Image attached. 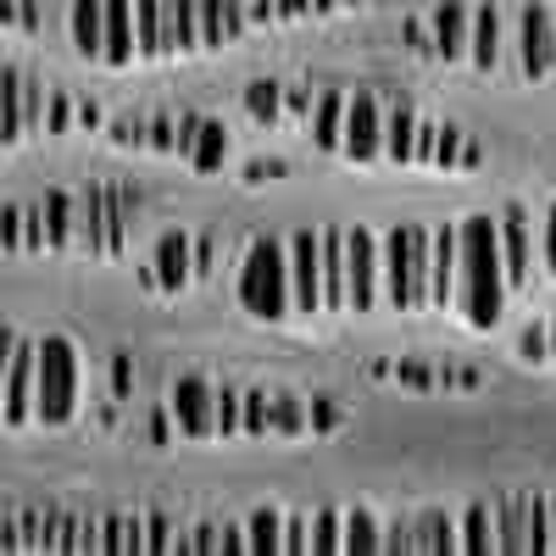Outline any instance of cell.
<instances>
[{
  "label": "cell",
  "instance_id": "obj_1",
  "mask_svg": "<svg viewBox=\"0 0 556 556\" xmlns=\"http://www.w3.org/2000/svg\"><path fill=\"white\" fill-rule=\"evenodd\" d=\"M506 267H501V235L490 217H468L456 228V312L468 329H495L506 312Z\"/></svg>",
  "mask_w": 556,
  "mask_h": 556
},
{
  "label": "cell",
  "instance_id": "obj_2",
  "mask_svg": "<svg viewBox=\"0 0 556 556\" xmlns=\"http://www.w3.org/2000/svg\"><path fill=\"white\" fill-rule=\"evenodd\" d=\"M384 262V306L395 312H424L429 306V228L401 223L379 245Z\"/></svg>",
  "mask_w": 556,
  "mask_h": 556
},
{
  "label": "cell",
  "instance_id": "obj_3",
  "mask_svg": "<svg viewBox=\"0 0 556 556\" xmlns=\"http://www.w3.org/2000/svg\"><path fill=\"white\" fill-rule=\"evenodd\" d=\"M78 412V351L73 340L51 334L39 340V374H34V424H73Z\"/></svg>",
  "mask_w": 556,
  "mask_h": 556
},
{
  "label": "cell",
  "instance_id": "obj_4",
  "mask_svg": "<svg viewBox=\"0 0 556 556\" xmlns=\"http://www.w3.org/2000/svg\"><path fill=\"white\" fill-rule=\"evenodd\" d=\"M240 306L256 323H278L290 312V251H278L273 240H256L245 267H240Z\"/></svg>",
  "mask_w": 556,
  "mask_h": 556
},
{
  "label": "cell",
  "instance_id": "obj_5",
  "mask_svg": "<svg viewBox=\"0 0 556 556\" xmlns=\"http://www.w3.org/2000/svg\"><path fill=\"white\" fill-rule=\"evenodd\" d=\"M384 301V262L367 228H345V312H374Z\"/></svg>",
  "mask_w": 556,
  "mask_h": 556
},
{
  "label": "cell",
  "instance_id": "obj_6",
  "mask_svg": "<svg viewBox=\"0 0 556 556\" xmlns=\"http://www.w3.org/2000/svg\"><path fill=\"white\" fill-rule=\"evenodd\" d=\"M340 151H345L356 167H367V162H379V156H384V112H379V101L367 96V89H356L351 106H345Z\"/></svg>",
  "mask_w": 556,
  "mask_h": 556
},
{
  "label": "cell",
  "instance_id": "obj_7",
  "mask_svg": "<svg viewBox=\"0 0 556 556\" xmlns=\"http://www.w3.org/2000/svg\"><path fill=\"white\" fill-rule=\"evenodd\" d=\"M34 374H39V340H17L7 384H0V424H34Z\"/></svg>",
  "mask_w": 556,
  "mask_h": 556
},
{
  "label": "cell",
  "instance_id": "obj_8",
  "mask_svg": "<svg viewBox=\"0 0 556 556\" xmlns=\"http://www.w3.org/2000/svg\"><path fill=\"white\" fill-rule=\"evenodd\" d=\"M290 312L317 317L323 312V256H317V235H295L290 240Z\"/></svg>",
  "mask_w": 556,
  "mask_h": 556
},
{
  "label": "cell",
  "instance_id": "obj_9",
  "mask_svg": "<svg viewBox=\"0 0 556 556\" xmlns=\"http://www.w3.org/2000/svg\"><path fill=\"white\" fill-rule=\"evenodd\" d=\"M173 417L184 440H217V390L206 379H178L173 384Z\"/></svg>",
  "mask_w": 556,
  "mask_h": 556
},
{
  "label": "cell",
  "instance_id": "obj_10",
  "mask_svg": "<svg viewBox=\"0 0 556 556\" xmlns=\"http://www.w3.org/2000/svg\"><path fill=\"white\" fill-rule=\"evenodd\" d=\"M495 235H501L506 290H529V278H534V240H529V217H523V206H506V217L495 223Z\"/></svg>",
  "mask_w": 556,
  "mask_h": 556
},
{
  "label": "cell",
  "instance_id": "obj_11",
  "mask_svg": "<svg viewBox=\"0 0 556 556\" xmlns=\"http://www.w3.org/2000/svg\"><path fill=\"white\" fill-rule=\"evenodd\" d=\"M518 56L529 78H545L556 67V28H551V7H523L518 17Z\"/></svg>",
  "mask_w": 556,
  "mask_h": 556
},
{
  "label": "cell",
  "instance_id": "obj_12",
  "mask_svg": "<svg viewBox=\"0 0 556 556\" xmlns=\"http://www.w3.org/2000/svg\"><path fill=\"white\" fill-rule=\"evenodd\" d=\"M101 62L106 67L139 62V51H134V0H101Z\"/></svg>",
  "mask_w": 556,
  "mask_h": 556
},
{
  "label": "cell",
  "instance_id": "obj_13",
  "mask_svg": "<svg viewBox=\"0 0 556 556\" xmlns=\"http://www.w3.org/2000/svg\"><path fill=\"white\" fill-rule=\"evenodd\" d=\"M456 301V228L429 235V306H451Z\"/></svg>",
  "mask_w": 556,
  "mask_h": 556
},
{
  "label": "cell",
  "instance_id": "obj_14",
  "mask_svg": "<svg viewBox=\"0 0 556 556\" xmlns=\"http://www.w3.org/2000/svg\"><path fill=\"white\" fill-rule=\"evenodd\" d=\"M162 45H167V56L201 51V7L195 0H162Z\"/></svg>",
  "mask_w": 556,
  "mask_h": 556
},
{
  "label": "cell",
  "instance_id": "obj_15",
  "mask_svg": "<svg viewBox=\"0 0 556 556\" xmlns=\"http://www.w3.org/2000/svg\"><path fill=\"white\" fill-rule=\"evenodd\" d=\"M317 256H323V312H345V228H323Z\"/></svg>",
  "mask_w": 556,
  "mask_h": 556
},
{
  "label": "cell",
  "instance_id": "obj_16",
  "mask_svg": "<svg viewBox=\"0 0 556 556\" xmlns=\"http://www.w3.org/2000/svg\"><path fill=\"white\" fill-rule=\"evenodd\" d=\"M190 235H162V245H156V267H151V285L156 290H167V295H178L184 285H190Z\"/></svg>",
  "mask_w": 556,
  "mask_h": 556
},
{
  "label": "cell",
  "instance_id": "obj_17",
  "mask_svg": "<svg viewBox=\"0 0 556 556\" xmlns=\"http://www.w3.org/2000/svg\"><path fill=\"white\" fill-rule=\"evenodd\" d=\"M345 106H351L345 89H323V96L312 101V146H317V151H340V134H345Z\"/></svg>",
  "mask_w": 556,
  "mask_h": 556
},
{
  "label": "cell",
  "instance_id": "obj_18",
  "mask_svg": "<svg viewBox=\"0 0 556 556\" xmlns=\"http://www.w3.org/2000/svg\"><path fill=\"white\" fill-rule=\"evenodd\" d=\"M468 28H473V12L462 7V0H445V7L434 12V51H440L445 62L468 56Z\"/></svg>",
  "mask_w": 556,
  "mask_h": 556
},
{
  "label": "cell",
  "instance_id": "obj_19",
  "mask_svg": "<svg viewBox=\"0 0 556 556\" xmlns=\"http://www.w3.org/2000/svg\"><path fill=\"white\" fill-rule=\"evenodd\" d=\"M523 501H529V495H501V501H495V551H506V556H523V551H529Z\"/></svg>",
  "mask_w": 556,
  "mask_h": 556
},
{
  "label": "cell",
  "instance_id": "obj_20",
  "mask_svg": "<svg viewBox=\"0 0 556 556\" xmlns=\"http://www.w3.org/2000/svg\"><path fill=\"white\" fill-rule=\"evenodd\" d=\"M223 156H228V128H223L217 117H201V128H195V139H190V151H184V162H190L201 178H212V173L223 167Z\"/></svg>",
  "mask_w": 556,
  "mask_h": 556
},
{
  "label": "cell",
  "instance_id": "obj_21",
  "mask_svg": "<svg viewBox=\"0 0 556 556\" xmlns=\"http://www.w3.org/2000/svg\"><path fill=\"white\" fill-rule=\"evenodd\" d=\"M468 56H473L484 73H495V67H501V12H495V7H479V12H473V28H468Z\"/></svg>",
  "mask_w": 556,
  "mask_h": 556
},
{
  "label": "cell",
  "instance_id": "obj_22",
  "mask_svg": "<svg viewBox=\"0 0 556 556\" xmlns=\"http://www.w3.org/2000/svg\"><path fill=\"white\" fill-rule=\"evenodd\" d=\"M456 551H462V556H490V551H495V513H490L484 501L462 513V523H456Z\"/></svg>",
  "mask_w": 556,
  "mask_h": 556
},
{
  "label": "cell",
  "instance_id": "obj_23",
  "mask_svg": "<svg viewBox=\"0 0 556 556\" xmlns=\"http://www.w3.org/2000/svg\"><path fill=\"white\" fill-rule=\"evenodd\" d=\"M340 551L345 556H379L384 551L379 518L374 513H340Z\"/></svg>",
  "mask_w": 556,
  "mask_h": 556
},
{
  "label": "cell",
  "instance_id": "obj_24",
  "mask_svg": "<svg viewBox=\"0 0 556 556\" xmlns=\"http://www.w3.org/2000/svg\"><path fill=\"white\" fill-rule=\"evenodd\" d=\"M134 51H139V62L167 56V45H162V0H134Z\"/></svg>",
  "mask_w": 556,
  "mask_h": 556
},
{
  "label": "cell",
  "instance_id": "obj_25",
  "mask_svg": "<svg viewBox=\"0 0 556 556\" xmlns=\"http://www.w3.org/2000/svg\"><path fill=\"white\" fill-rule=\"evenodd\" d=\"M23 139V73H0V151Z\"/></svg>",
  "mask_w": 556,
  "mask_h": 556
},
{
  "label": "cell",
  "instance_id": "obj_26",
  "mask_svg": "<svg viewBox=\"0 0 556 556\" xmlns=\"http://www.w3.org/2000/svg\"><path fill=\"white\" fill-rule=\"evenodd\" d=\"M39 212H45V245H51V251H67V245H73V217H78V201H73V195H62V190H51Z\"/></svg>",
  "mask_w": 556,
  "mask_h": 556
},
{
  "label": "cell",
  "instance_id": "obj_27",
  "mask_svg": "<svg viewBox=\"0 0 556 556\" xmlns=\"http://www.w3.org/2000/svg\"><path fill=\"white\" fill-rule=\"evenodd\" d=\"M73 51L101 62V0H73Z\"/></svg>",
  "mask_w": 556,
  "mask_h": 556
},
{
  "label": "cell",
  "instance_id": "obj_28",
  "mask_svg": "<svg viewBox=\"0 0 556 556\" xmlns=\"http://www.w3.org/2000/svg\"><path fill=\"white\" fill-rule=\"evenodd\" d=\"M101 556H146V523L139 518H101Z\"/></svg>",
  "mask_w": 556,
  "mask_h": 556
},
{
  "label": "cell",
  "instance_id": "obj_29",
  "mask_svg": "<svg viewBox=\"0 0 556 556\" xmlns=\"http://www.w3.org/2000/svg\"><path fill=\"white\" fill-rule=\"evenodd\" d=\"M412 151H417V117H412L406 106H395V112L384 117V156H390L395 167H412Z\"/></svg>",
  "mask_w": 556,
  "mask_h": 556
},
{
  "label": "cell",
  "instance_id": "obj_30",
  "mask_svg": "<svg viewBox=\"0 0 556 556\" xmlns=\"http://www.w3.org/2000/svg\"><path fill=\"white\" fill-rule=\"evenodd\" d=\"M245 540H251V556H285V518L262 506V513L245 518Z\"/></svg>",
  "mask_w": 556,
  "mask_h": 556
},
{
  "label": "cell",
  "instance_id": "obj_31",
  "mask_svg": "<svg viewBox=\"0 0 556 556\" xmlns=\"http://www.w3.org/2000/svg\"><path fill=\"white\" fill-rule=\"evenodd\" d=\"M106 201V256H117L128 245V217H134V195L128 190H101Z\"/></svg>",
  "mask_w": 556,
  "mask_h": 556
},
{
  "label": "cell",
  "instance_id": "obj_32",
  "mask_svg": "<svg viewBox=\"0 0 556 556\" xmlns=\"http://www.w3.org/2000/svg\"><path fill=\"white\" fill-rule=\"evenodd\" d=\"M245 112L256 123H278V117H285V84H278V78H256L245 89Z\"/></svg>",
  "mask_w": 556,
  "mask_h": 556
},
{
  "label": "cell",
  "instance_id": "obj_33",
  "mask_svg": "<svg viewBox=\"0 0 556 556\" xmlns=\"http://www.w3.org/2000/svg\"><path fill=\"white\" fill-rule=\"evenodd\" d=\"M417 551H434V556H451L456 551V523L429 513V518H417Z\"/></svg>",
  "mask_w": 556,
  "mask_h": 556
},
{
  "label": "cell",
  "instance_id": "obj_34",
  "mask_svg": "<svg viewBox=\"0 0 556 556\" xmlns=\"http://www.w3.org/2000/svg\"><path fill=\"white\" fill-rule=\"evenodd\" d=\"M462 151H468V139H462V128H456V123H440L434 162H429V167H440V173H462Z\"/></svg>",
  "mask_w": 556,
  "mask_h": 556
},
{
  "label": "cell",
  "instance_id": "obj_35",
  "mask_svg": "<svg viewBox=\"0 0 556 556\" xmlns=\"http://www.w3.org/2000/svg\"><path fill=\"white\" fill-rule=\"evenodd\" d=\"M201 7V51H223L228 34H223V0H195Z\"/></svg>",
  "mask_w": 556,
  "mask_h": 556
},
{
  "label": "cell",
  "instance_id": "obj_36",
  "mask_svg": "<svg viewBox=\"0 0 556 556\" xmlns=\"http://www.w3.org/2000/svg\"><path fill=\"white\" fill-rule=\"evenodd\" d=\"M306 429V412L295 401H267V434H301Z\"/></svg>",
  "mask_w": 556,
  "mask_h": 556
},
{
  "label": "cell",
  "instance_id": "obj_37",
  "mask_svg": "<svg viewBox=\"0 0 556 556\" xmlns=\"http://www.w3.org/2000/svg\"><path fill=\"white\" fill-rule=\"evenodd\" d=\"M312 556H340V513L312 518Z\"/></svg>",
  "mask_w": 556,
  "mask_h": 556
},
{
  "label": "cell",
  "instance_id": "obj_38",
  "mask_svg": "<svg viewBox=\"0 0 556 556\" xmlns=\"http://www.w3.org/2000/svg\"><path fill=\"white\" fill-rule=\"evenodd\" d=\"M146 523V556H167L173 545H178V534H173V518L167 513H151V518H139Z\"/></svg>",
  "mask_w": 556,
  "mask_h": 556
},
{
  "label": "cell",
  "instance_id": "obj_39",
  "mask_svg": "<svg viewBox=\"0 0 556 556\" xmlns=\"http://www.w3.org/2000/svg\"><path fill=\"white\" fill-rule=\"evenodd\" d=\"M523 518H529V551H534V556H551V534H545V495H529V501H523Z\"/></svg>",
  "mask_w": 556,
  "mask_h": 556
},
{
  "label": "cell",
  "instance_id": "obj_40",
  "mask_svg": "<svg viewBox=\"0 0 556 556\" xmlns=\"http://www.w3.org/2000/svg\"><path fill=\"white\" fill-rule=\"evenodd\" d=\"M240 434H267V395L262 390L240 395Z\"/></svg>",
  "mask_w": 556,
  "mask_h": 556
},
{
  "label": "cell",
  "instance_id": "obj_41",
  "mask_svg": "<svg viewBox=\"0 0 556 556\" xmlns=\"http://www.w3.org/2000/svg\"><path fill=\"white\" fill-rule=\"evenodd\" d=\"M217 434L223 440L240 434V390H217Z\"/></svg>",
  "mask_w": 556,
  "mask_h": 556
},
{
  "label": "cell",
  "instance_id": "obj_42",
  "mask_svg": "<svg viewBox=\"0 0 556 556\" xmlns=\"http://www.w3.org/2000/svg\"><path fill=\"white\" fill-rule=\"evenodd\" d=\"M23 134H45V96L34 78H23Z\"/></svg>",
  "mask_w": 556,
  "mask_h": 556
},
{
  "label": "cell",
  "instance_id": "obj_43",
  "mask_svg": "<svg viewBox=\"0 0 556 556\" xmlns=\"http://www.w3.org/2000/svg\"><path fill=\"white\" fill-rule=\"evenodd\" d=\"M173 139H178V117H146V146L173 156Z\"/></svg>",
  "mask_w": 556,
  "mask_h": 556
},
{
  "label": "cell",
  "instance_id": "obj_44",
  "mask_svg": "<svg viewBox=\"0 0 556 556\" xmlns=\"http://www.w3.org/2000/svg\"><path fill=\"white\" fill-rule=\"evenodd\" d=\"M285 556H312V518H285Z\"/></svg>",
  "mask_w": 556,
  "mask_h": 556
},
{
  "label": "cell",
  "instance_id": "obj_45",
  "mask_svg": "<svg viewBox=\"0 0 556 556\" xmlns=\"http://www.w3.org/2000/svg\"><path fill=\"white\" fill-rule=\"evenodd\" d=\"M67 128H73V101L56 89V96H45V134H67Z\"/></svg>",
  "mask_w": 556,
  "mask_h": 556
},
{
  "label": "cell",
  "instance_id": "obj_46",
  "mask_svg": "<svg viewBox=\"0 0 556 556\" xmlns=\"http://www.w3.org/2000/svg\"><path fill=\"white\" fill-rule=\"evenodd\" d=\"M0 251H23V206L0 212Z\"/></svg>",
  "mask_w": 556,
  "mask_h": 556
},
{
  "label": "cell",
  "instance_id": "obj_47",
  "mask_svg": "<svg viewBox=\"0 0 556 556\" xmlns=\"http://www.w3.org/2000/svg\"><path fill=\"white\" fill-rule=\"evenodd\" d=\"M23 251H45V212L23 206Z\"/></svg>",
  "mask_w": 556,
  "mask_h": 556
},
{
  "label": "cell",
  "instance_id": "obj_48",
  "mask_svg": "<svg viewBox=\"0 0 556 556\" xmlns=\"http://www.w3.org/2000/svg\"><path fill=\"white\" fill-rule=\"evenodd\" d=\"M217 551H223V556H245V551H251L245 529H240V523H217Z\"/></svg>",
  "mask_w": 556,
  "mask_h": 556
},
{
  "label": "cell",
  "instance_id": "obj_49",
  "mask_svg": "<svg viewBox=\"0 0 556 556\" xmlns=\"http://www.w3.org/2000/svg\"><path fill=\"white\" fill-rule=\"evenodd\" d=\"M112 139H117V146H146V117H117Z\"/></svg>",
  "mask_w": 556,
  "mask_h": 556
},
{
  "label": "cell",
  "instance_id": "obj_50",
  "mask_svg": "<svg viewBox=\"0 0 556 556\" xmlns=\"http://www.w3.org/2000/svg\"><path fill=\"white\" fill-rule=\"evenodd\" d=\"M434 139H440V123L417 117V151H412V162H434Z\"/></svg>",
  "mask_w": 556,
  "mask_h": 556
},
{
  "label": "cell",
  "instance_id": "obj_51",
  "mask_svg": "<svg viewBox=\"0 0 556 556\" xmlns=\"http://www.w3.org/2000/svg\"><path fill=\"white\" fill-rule=\"evenodd\" d=\"M312 101H317V96H312L306 84H290V89H285V112H290V117H312Z\"/></svg>",
  "mask_w": 556,
  "mask_h": 556
},
{
  "label": "cell",
  "instance_id": "obj_52",
  "mask_svg": "<svg viewBox=\"0 0 556 556\" xmlns=\"http://www.w3.org/2000/svg\"><path fill=\"white\" fill-rule=\"evenodd\" d=\"M518 356H523V362H545V356H551V351H545V329H523Z\"/></svg>",
  "mask_w": 556,
  "mask_h": 556
},
{
  "label": "cell",
  "instance_id": "obj_53",
  "mask_svg": "<svg viewBox=\"0 0 556 556\" xmlns=\"http://www.w3.org/2000/svg\"><path fill=\"white\" fill-rule=\"evenodd\" d=\"M278 7V23H301V17H312V0H273Z\"/></svg>",
  "mask_w": 556,
  "mask_h": 556
},
{
  "label": "cell",
  "instance_id": "obj_54",
  "mask_svg": "<svg viewBox=\"0 0 556 556\" xmlns=\"http://www.w3.org/2000/svg\"><path fill=\"white\" fill-rule=\"evenodd\" d=\"M245 23H278V7H273V0H251V7H245Z\"/></svg>",
  "mask_w": 556,
  "mask_h": 556
},
{
  "label": "cell",
  "instance_id": "obj_55",
  "mask_svg": "<svg viewBox=\"0 0 556 556\" xmlns=\"http://www.w3.org/2000/svg\"><path fill=\"white\" fill-rule=\"evenodd\" d=\"M12 351H17V334L0 329V384H7V367H12Z\"/></svg>",
  "mask_w": 556,
  "mask_h": 556
},
{
  "label": "cell",
  "instance_id": "obj_56",
  "mask_svg": "<svg viewBox=\"0 0 556 556\" xmlns=\"http://www.w3.org/2000/svg\"><path fill=\"white\" fill-rule=\"evenodd\" d=\"M384 551H417V534L412 529H390L384 534Z\"/></svg>",
  "mask_w": 556,
  "mask_h": 556
},
{
  "label": "cell",
  "instance_id": "obj_57",
  "mask_svg": "<svg viewBox=\"0 0 556 556\" xmlns=\"http://www.w3.org/2000/svg\"><path fill=\"white\" fill-rule=\"evenodd\" d=\"M545 267L556 273V206H551V217H545Z\"/></svg>",
  "mask_w": 556,
  "mask_h": 556
},
{
  "label": "cell",
  "instance_id": "obj_58",
  "mask_svg": "<svg viewBox=\"0 0 556 556\" xmlns=\"http://www.w3.org/2000/svg\"><path fill=\"white\" fill-rule=\"evenodd\" d=\"M78 123H84V128H96V123H101V106H96V101H84V106H78Z\"/></svg>",
  "mask_w": 556,
  "mask_h": 556
},
{
  "label": "cell",
  "instance_id": "obj_59",
  "mask_svg": "<svg viewBox=\"0 0 556 556\" xmlns=\"http://www.w3.org/2000/svg\"><path fill=\"white\" fill-rule=\"evenodd\" d=\"M545 534H551V556H556V501H545Z\"/></svg>",
  "mask_w": 556,
  "mask_h": 556
},
{
  "label": "cell",
  "instance_id": "obj_60",
  "mask_svg": "<svg viewBox=\"0 0 556 556\" xmlns=\"http://www.w3.org/2000/svg\"><path fill=\"white\" fill-rule=\"evenodd\" d=\"M334 7H340V0H312V17H329Z\"/></svg>",
  "mask_w": 556,
  "mask_h": 556
},
{
  "label": "cell",
  "instance_id": "obj_61",
  "mask_svg": "<svg viewBox=\"0 0 556 556\" xmlns=\"http://www.w3.org/2000/svg\"><path fill=\"white\" fill-rule=\"evenodd\" d=\"M545 351H551V362H556V317H551V329H545Z\"/></svg>",
  "mask_w": 556,
  "mask_h": 556
},
{
  "label": "cell",
  "instance_id": "obj_62",
  "mask_svg": "<svg viewBox=\"0 0 556 556\" xmlns=\"http://www.w3.org/2000/svg\"><path fill=\"white\" fill-rule=\"evenodd\" d=\"M340 7H362V0H340Z\"/></svg>",
  "mask_w": 556,
  "mask_h": 556
},
{
  "label": "cell",
  "instance_id": "obj_63",
  "mask_svg": "<svg viewBox=\"0 0 556 556\" xmlns=\"http://www.w3.org/2000/svg\"><path fill=\"white\" fill-rule=\"evenodd\" d=\"M551 28H556V7H551Z\"/></svg>",
  "mask_w": 556,
  "mask_h": 556
}]
</instances>
